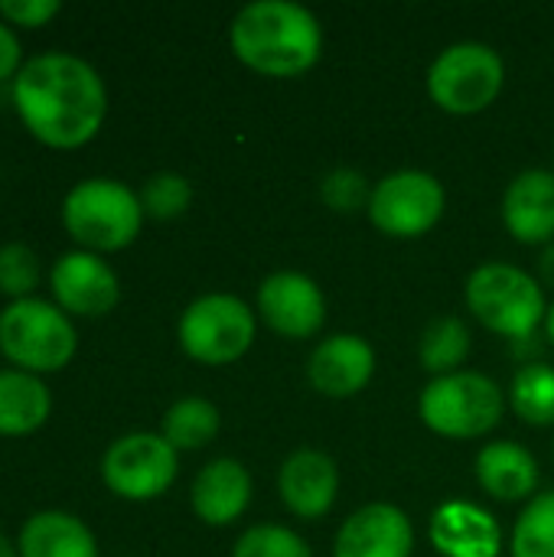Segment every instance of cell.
<instances>
[{
	"label": "cell",
	"instance_id": "5b68a950",
	"mask_svg": "<svg viewBox=\"0 0 554 557\" xmlns=\"http://www.w3.org/2000/svg\"><path fill=\"white\" fill-rule=\"evenodd\" d=\"M0 352L20 372L52 375L62 372L78 352V333L69 313L52 300L26 297L0 310Z\"/></svg>",
	"mask_w": 554,
	"mask_h": 557
},
{
	"label": "cell",
	"instance_id": "277c9868",
	"mask_svg": "<svg viewBox=\"0 0 554 557\" xmlns=\"http://www.w3.org/2000/svg\"><path fill=\"white\" fill-rule=\"evenodd\" d=\"M464 300L480 326L506 339H532L535 330L545 326L549 313V297L539 277L506 261H487L473 268Z\"/></svg>",
	"mask_w": 554,
	"mask_h": 557
},
{
	"label": "cell",
	"instance_id": "9a60e30c",
	"mask_svg": "<svg viewBox=\"0 0 554 557\" xmlns=\"http://www.w3.org/2000/svg\"><path fill=\"white\" fill-rule=\"evenodd\" d=\"M278 496L297 519H323L340 496V467L330 454L300 447L278 470Z\"/></svg>",
	"mask_w": 554,
	"mask_h": 557
},
{
	"label": "cell",
	"instance_id": "1f68e13d",
	"mask_svg": "<svg viewBox=\"0 0 554 557\" xmlns=\"http://www.w3.org/2000/svg\"><path fill=\"white\" fill-rule=\"evenodd\" d=\"M539 284H542L545 290H554V242L552 245H545V251H542V258H539Z\"/></svg>",
	"mask_w": 554,
	"mask_h": 557
},
{
	"label": "cell",
	"instance_id": "ffe728a7",
	"mask_svg": "<svg viewBox=\"0 0 554 557\" xmlns=\"http://www.w3.org/2000/svg\"><path fill=\"white\" fill-rule=\"evenodd\" d=\"M16 552L20 557H98V539L78 516L42 509L23 522Z\"/></svg>",
	"mask_w": 554,
	"mask_h": 557
},
{
	"label": "cell",
	"instance_id": "ba28073f",
	"mask_svg": "<svg viewBox=\"0 0 554 557\" xmlns=\"http://www.w3.org/2000/svg\"><path fill=\"white\" fill-rule=\"evenodd\" d=\"M506 85L503 55L477 39L454 42L438 52L428 69V95L431 101L457 117H470L487 111Z\"/></svg>",
	"mask_w": 554,
	"mask_h": 557
},
{
	"label": "cell",
	"instance_id": "6da1fadb",
	"mask_svg": "<svg viewBox=\"0 0 554 557\" xmlns=\"http://www.w3.org/2000/svg\"><path fill=\"white\" fill-rule=\"evenodd\" d=\"M16 117L33 140L52 150L91 144L108 117V88L98 69L75 52H39L10 82Z\"/></svg>",
	"mask_w": 554,
	"mask_h": 557
},
{
	"label": "cell",
	"instance_id": "cb8c5ba5",
	"mask_svg": "<svg viewBox=\"0 0 554 557\" xmlns=\"http://www.w3.org/2000/svg\"><path fill=\"white\" fill-rule=\"evenodd\" d=\"M509 408L529 428H554V366H522L509 385Z\"/></svg>",
	"mask_w": 554,
	"mask_h": 557
},
{
	"label": "cell",
	"instance_id": "836d02e7",
	"mask_svg": "<svg viewBox=\"0 0 554 557\" xmlns=\"http://www.w3.org/2000/svg\"><path fill=\"white\" fill-rule=\"evenodd\" d=\"M545 336H549V343L554 346V304L549 307V313H545Z\"/></svg>",
	"mask_w": 554,
	"mask_h": 557
},
{
	"label": "cell",
	"instance_id": "5bb4252c",
	"mask_svg": "<svg viewBox=\"0 0 554 557\" xmlns=\"http://www.w3.org/2000/svg\"><path fill=\"white\" fill-rule=\"evenodd\" d=\"M415 525L405 509L392 503H369L356 509L336 532L333 557H411Z\"/></svg>",
	"mask_w": 554,
	"mask_h": 557
},
{
	"label": "cell",
	"instance_id": "4316f807",
	"mask_svg": "<svg viewBox=\"0 0 554 557\" xmlns=\"http://www.w3.org/2000/svg\"><path fill=\"white\" fill-rule=\"evenodd\" d=\"M232 557H313V548L300 532L278 522H261L238 535Z\"/></svg>",
	"mask_w": 554,
	"mask_h": 557
},
{
	"label": "cell",
	"instance_id": "f1b7e54d",
	"mask_svg": "<svg viewBox=\"0 0 554 557\" xmlns=\"http://www.w3.org/2000/svg\"><path fill=\"white\" fill-rule=\"evenodd\" d=\"M320 199H323L327 209L343 212V215H353V212L369 209L372 186H369V180H366L359 170H353V166H336V170H330V173L320 180Z\"/></svg>",
	"mask_w": 554,
	"mask_h": 557
},
{
	"label": "cell",
	"instance_id": "30bf717a",
	"mask_svg": "<svg viewBox=\"0 0 554 557\" xmlns=\"http://www.w3.org/2000/svg\"><path fill=\"white\" fill-rule=\"evenodd\" d=\"M447 209L444 183L428 170H395L372 183L369 219L372 225L398 242L428 235Z\"/></svg>",
	"mask_w": 554,
	"mask_h": 557
},
{
	"label": "cell",
	"instance_id": "e0dca14e",
	"mask_svg": "<svg viewBox=\"0 0 554 557\" xmlns=\"http://www.w3.org/2000/svg\"><path fill=\"white\" fill-rule=\"evenodd\" d=\"M251 493H255V483H251L248 467L235 457H216L196 473L189 486V506L202 525L229 529L251 506Z\"/></svg>",
	"mask_w": 554,
	"mask_h": 557
},
{
	"label": "cell",
	"instance_id": "7a4b0ae2",
	"mask_svg": "<svg viewBox=\"0 0 554 557\" xmlns=\"http://www.w3.org/2000/svg\"><path fill=\"white\" fill-rule=\"evenodd\" d=\"M229 46L245 69L264 78H297L323 55V26L304 3L255 0L232 16Z\"/></svg>",
	"mask_w": 554,
	"mask_h": 557
},
{
	"label": "cell",
	"instance_id": "7c38bea8",
	"mask_svg": "<svg viewBox=\"0 0 554 557\" xmlns=\"http://www.w3.org/2000/svg\"><path fill=\"white\" fill-rule=\"evenodd\" d=\"M49 290H52V304L62 313L82 317V320L108 317L121 300L118 271L101 255H91L82 248L65 251L52 261Z\"/></svg>",
	"mask_w": 554,
	"mask_h": 557
},
{
	"label": "cell",
	"instance_id": "8992f818",
	"mask_svg": "<svg viewBox=\"0 0 554 557\" xmlns=\"http://www.w3.org/2000/svg\"><path fill=\"white\" fill-rule=\"evenodd\" d=\"M506 392L483 372H454L431 379L418 398L421 424L447 441H477L500 428Z\"/></svg>",
	"mask_w": 554,
	"mask_h": 557
},
{
	"label": "cell",
	"instance_id": "ac0fdd59",
	"mask_svg": "<svg viewBox=\"0 0 554 557\" xmlns=\"http://www.w3.org/2000/svg\"><path fill=\"white\" fill-rule=\"evenodd\" d=\"M503 225L519 245L554 242V170H522L503 193Z\"/></svg>",
	"mask_w": 554,
	"mask_h": 557
},
{
	"label": "cell",
	"instance_id": "d4e9b609",
	"mask_svg": "<svg viewBox=\"0 0 554 557\" xmlns=\"http://www.w3.org/2000/svg\"><path fill=\"white\" fill-rule=\"evenodd\" d=\"M513 557H554V490L529 499L513 525Z\"/></svg>",
	"mask_w": 554,
	"mask_h": 557
},
{
	"label": "cell",
	"instance_id": "83f0119b",
	"mask_svg": "<svg viewBox=\"0 0 554 557\" xmlns=\"http://www.w3.org/2000/svg\"><path fill=\"white\" fill-rule=\"evenodd\" d=\"M39 281H42V264L29 245H23V242L0 245V294L3 297H10V300L36 297Z\"/></svg>",
	"mask_w": 554,
	"mask_h": 557
},
{
	"label": "cell",
	"instance_id": "603a6c76",
	"mask_svg": "<svg viewBox=\"0 0 554 557\" xmlns=\"http://www.w3.org/2000/svg\"><path fill=\"white\" fill-rule=\"evenodd\" d=\"M470 352H473V336L460 317H438L434 323H428L418 343L421 369L431 372L434 379L464 372Z\"/></svg>",
	"mask_w": 554,
	"mask_h": 557
},
{
	"label": "cell",
	"instance_id": "3957f363",
	"mask_svg": "<svg viewBox=\"0 0 554 557\" xmlns=\"http://www.w3.org/2000/svg\"><path fill=\"white\" fill-rule=\"evenodd\" d=\"M144 219L140 196L111 176L78 180L62 199V228L82 251L101 258L134 245Z\"/></svg>",
	"mask_w": 554,
	"mask_h": 557
},
{
	"label": "cell",
	"instance_id": "8fae6325",
	"mask_svg": "<svg viewBox=\"0 0 554 557\" xmlns=\"http://www.w3.org/2000/svg\"><path fill=\"white\" fill-rule=\"evenodd\" d=\"M258 320L284 339H310L327 323V297L304 271H274L258 284Z\"/></svg>",
	"mask_w": 554,
	"mask_h": 557
},
{
	"label": "cell",
	"instance_id": "4dcf8cb0",
	"mask_svg": "<svg viewBox=\"0 0 554 557\" xmlns=\"http://www.w3.org/2000/svg\"><path fill=\"white\" fill-rule=\"evenodd\" d=\"M23 46H20V36L13 26H7L0 20V82H13L16 72L23 69Z\"/></svg>",
	"mask_w": 554,
	"mask_h": 557
},
{
	"label": "cell",
	"instance_id": "4fadbf2b",
	"mask_svg": "<svg viewBox=\"0 0 554 557\" xmlns=\"http://www.w3.org/2000/svg\"><path fill=\"white\" fill-rule=\"evenodd\" d=\"M376 375V349L359 333H333L307 359V382L323 398H356Z\"/></svg>",
	"mask_w": 554,
	"mask_h": 557
},
{
	"label": "cell",
	"instance_id": "d6a6232c",
	"mask_svg": "<svg viewBox=\"0 0 554 557\" xmlns=\"http://www.w3.org/2000/svg\"><path fill=\"white\" fill-rule=\"evenodd\" d=\"M0 557H20V552H16V542H13V539H7L3 532H0Z\"/></svg>",
	"mask_w": 554,
	"mask_h": 557
},
{
	"label": "cell",
	"instance_id": "484cf974",
	"mask_svg": "<svg viewBox=\"0 0 554 557\" xmlns=\"http://www.w3.org/2000/svg\"><path fill=\"white\" fill-rule=\"evenodd\" d=\"M137 196H140V206H144L147 219L173 222V219L186 215V209L193 206V183L183 173L160 170V173L144 180Z\"/></svg>",
	"mask_w": 554,
	"mask_h": 557
},
{
	"label": "cell",
	"instance_id": "f546056e",
	"mask_svg": "<svg viewBox=\"0 0 554 557\" xmlns=\"http://www.w3.org/2000/svg\"><path fill=\"white\" fill-rule=\"evenodd\" d=\"M59 0H0V20L20 29H39L59 16Z\"/></svg>",
	"mask_w": 554,
	"mask_h": 557
},
{
	"label": "cell",
	"instance_id": "7402d4cb",
	"mask_svg": "<svg viewBox=\"0 0 554 557\" xmlns=\"http://www.w3.org/2000/svg\"><path fill=\"white\" fill-rule=\"evenodd\" d=\"M222 428V414L219 408L209 401V398H199V395H189V398H180L167 408L163 421H160V434L167 437V444L176 450V454H189V450H202L206 444L216 441Z\"/></svg>",
	"mask_w": 554,
	"mask_h": 557
},
{
	"label": "cell",
	"instance_id": "2e32d148",
	"mask_svg": "<svg viewBox=\"0 0 554 557\" xmlns=\"http://www.w3.org/2000/svg\"><path fill=\"white\" fill-rule=\"evenodd\" d=\"M428 539L441 557H500L503 529L496 516L470 499H447L428 522Z\"/></svg>",
	"mask_w": 554,
	"mask_h": 557
},
{
	"label": "cell",
	"instance_id": "d6986e66",
	"mask_svg": "<svg viewBox=\"0 0 554 557\" xmlns=\"http://www.w3.org/2000/svg\"><path fill=\"white\" fill-rule=\"evenodd\" d=\"M480 490L496 503H529L539 493V463L519 441H490L473 460Z\"/></svg>",
	"mask_w": 554,
	"mask_h": 557
},
{
	"label": "cell",
	"instance_id": "52a82bcc",
	"mask_svg": "<svg viewBox=\"0 0 554 557\" xmlns=\"http://www.w3.org/2000/svg\"><path fill=\"white\" fill-rule=\"evenodd\" d=\"M258 336V313L235 294H202L196 297L176 323L180 349L199 366H232L238 362Z\"/></svg>",
	"mask_w": 554,
	"mask_h": 557
},
{
	"label": "cell",
	"instance_id": "9c48e42d",
	"mask_svg": "<svg viewBox=\"0 0 554 557\" xmlns=\"http://www.w3.org/2000/svg\"><path fill=\"white\" fill-rule=\"evenodd\" d=\"M180 473V454L167 444L163 434L134 431L108 444L101 457V483L111 496L124 503H153L160 499Z\"/></svg>",
	"mask_w": 554,
	"mask_h": 557
},
{
	"label": "cell",
	"instance_id": "44dd1931",
	"mask_svg": "<svg viewBox=\"0 0 554 557\" xmlns=\"http://www.w3.org/2000/svg\"><path fill=\"white\" fill-rule=\"evenodd\" d=\"M52 414L49 385L20 369H0V437H29Z\"/></svg>",
	"mask_w": 554,
	"mask_h": 557
}]
</instances>
